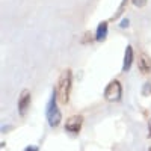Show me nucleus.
Listing matches in <instances>:
<instances>
[{"instance_id": "nucleus-9", "label": "nucleus", "mask_w": 151, "mask_h": 151, "mask_svg": "<svg viewBox=\"0 0 151 151\" xmlns=\"http://www.w3.org/2000/svg\"><path fill=\"white\" fill-rule=\"evenodd\" d=\"M151 94V83L150 82H145L144 83V88H142V95L144 97H148Z\"/></svg>"}, {"instance_id": "nucleus-1", "label": "nucleus", "mask_w": 151, "mask_h": 151, "mask_svg": "<svg viewBox=\"0 0 151 151\" xmlns=\"http://www.w3.org/2000/svg\"><path fill=\"white\" fill-rule=\"evenodd\" d=\"M71 86H73V71L70 68H67L60 73L59 80H58V86H56V95H58V100L62 104H67L70 101Z\"/></svg>"}, {"instance_id": "nucleus-16", "label": "nucleus", "mask_w": 151, "mask_h": 151, "mask_svg": "<svg viewBox=\"0 0 151 151\" xmlns=\"http://www.w3.org/2000/svg\"><path fill=\"white\" fill-rule=\"evenodd\" d=\"M150 151H151V148H150Z\"/></svg>"}, {"instance_id": "nucleus-2", "label": "nucleus", "mask_w": 151, "mask_h": 151, "mask_svg": "<svg viewBox=\"0 0 151 151\" xmlns=\"http://www.w3.org/2000/svg\"><path fill=\"white\" fill-rule=\"evenodd\" d=\"M58 95H56V91L53 89L52 92V97H50L48 103H47V109H45V116H47V121H48V125L50 127H58L62 121V113L60 110L58 109Z\"/></svg>"}, {"instance_id": "nucleus-15", "label": "nucleus", "mask_w": 151, "mask_h": 151, "mask_svg": "<svg viewBox=\"0 0 151 151\" xmlns=\"http://www.w3.org/2000/svg\"><path fill=\"white\" fill-rule=\"evenodd\" d=\"M125 3H127V0H122V3H121V6H119V12L124 9V6H125Z\"/></svg>"}, {"instance_id": "nucleus-3", "label": "nucleus", "mask_w": 151, "mask_h": 151, "mask_svg": "<svg viewBox=\"0 0 151 151\" xmlns=\"http://www.w3.org/2000/svg\"><path fill=\"white\" fill-rule=\"evenodd\" d=\"M122 97V86L119 80H112L104 89V98L107 101H119Z\"/></svg>"}, {"instance_id": "nucleus-13", "label": "nucleus", "mask_w": 151, "mask_h": 151, "mask_svg": "<svg viewBox=\"0 0 151 151\" xmlns=\"http://www.w3.org/2000/svg\"><path fill=\"white\" fill-rule=\"evenodd\" d=\"M24 151H38V147H35V145H29Z\"/></svg>"}, {"instance_id": "nucleus-14", "label": "nucleus", "mask_w": 151, "mask_h": 151, "mask_svg": "<svg viewBox=\"0 0 151 151\" xmlns=\"http://www.w3.org/2000/svg\"><path fill=\"white\" fill-rule=\"evenodd\" d=\"M148 137H151V116H150V121H148Z\"/></svg>"}, {"instance_id": "nucleus-10", "label": "nucleus", "mask_w": 151, "mask_h": 151, "mask_svg": "<svg viewBox=\"0 0 151 151\" xmlns=\"http://www.w3.org/2000/svg\"><path fill=\"white\" fill-rule=\"evenodd\" d=\"M133 3H134V6H137V8H142V6L147 5V0H133Z\"/></svg>"}, {"instance_id": "nucleus-4", "label": "nucleus", "mask_w": 151, "mask_h": 151, "mask_svg": "<svg viewBox=\"0 0 151 151\" xmlns=\"http://www.w3.org/2000/svg\"><path fill=\"white\" fill-rule=\"evenodd\" d=\"M82 124H83V116L82 115H73L65 122V130L73 133V134H77L82 129Z\"/></svg>"}, {"instance_id": "nucleus-11", "label": "nucleus", "mask_w": 151, "mask_h": 151, "mask_svg": "<svg viewBox=\"0 0 151 151\" xmlns=\"http://www.w3.org/2000/svg\"><path fill=\"white\" fill-rule=\"evenodd\" d=\"M119 26H121L122 29H124V27H127V26H129V18H124V20L121 21V24H119Z\"/></svg>"}, {"instance_id": "nucleus-8", "label": "nucleus", "mask_w": 151, "mask_h": 151, "mask_svg": "<svg viewBox=\"0 0 151 151\" xmlns=\"http://www.w3.org/2000/svg\"><path fill=\"white\" fill-rule=\"evenodd\" d=\"M107 36V23L106 21H101L97 27V33H95V40L97 41H104Z\"/></svg>"}, {"instance_id": "nucleus-6", "label": "nucleus", "mask_w": 151, "mask_h": 151, "mask_svg": "<svg viewBox=\"0 0 151 151\" xmlns=\"http://www.w3.org/2000/svg\"><path fill=\"white\" fill-rule=\"evenodd\" d=\"M137 68L142 74H150L151 73V58L147 53L139 55V60H137Z\"/></svg>"}, {"instance_id": "nucleus-7", "label": "nucleus", "mask_w": 151, "mask_h": 151, "mask_svg": "<svg viewBox=\"0 0 151 151\" xmlns=\"http://www.w3.org/2000/svg\"><path fill=\"white\" fill-rule=\"evenodd\" d=\"M132 62H133V48L132 45H127L124 52V62H122V71H129L130 67H132Z\"/></svg>"}, {"instance_id": "nucleus-5", "label": "nucleus", "mask_w": 151, "mask_h": 151, "mask_svg": "<svg viewBox=\"0 0 151 151\" xmlns=\"http://www.w3.org/2000/svg\"><path fill=\"white\" fill-rule=\"evenodd\" d=\"M30 97L32 95H30L29 89H23L20 97H18V113L21 116L26 115V112H27V109L30 106Z\"/></svg>"}, {"instance_id": "nucleus-12", "label": "nucleus", "mask_w": 151, "mask_h": 151, "mask_svg": "<svg viewBox=\"0 0 151 151\" xmlns=\"http://www.w3.org/2000/svg\"><path fill=\"white\" fill-rule=\"evenodd\" d=\"M85 36H86V38H83V40H82V42H83V44L89 41V36H92V35H91L89 32H86V33H85Z\"/></svg>"}]
</instances>
